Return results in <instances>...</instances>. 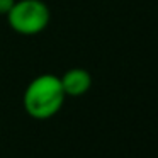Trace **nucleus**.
I'll list each match as a JSON object with an SVG mask.
<instances>
[{
  "mask_svg": "<svg viewBox=\"0 0 158 158\" xmlns=\"http://www.w3.org/2000/svg\"><path fill=\"white\" fill-rule=\"evenodd\" d=\"M65 92H63L60 77L53 73H43L29 82L22 95V106L24 110L31 117L44 121L60 112L65 102Z\"/></svg>",
  "mask_w": 158,
  "mask_h": 158,
  "instance_id": "1",
  "label": "nucleus"
},
{
  "mask_svg": "<svg viewBox=\"0 0 158 158\" xmlns=\"http://www.w3.org/2000/svg\"><path fill=\"white\" fill-rule=\"evenodd\" d=\"M48 5L43 0H15L7 14L9 26L21 36H36L43 32L49 24Z\"/></svg>",
  "mask_w": 158,
  "mask_h": 158,
  "instance_id": "2",
  "label": "nucleus"
},
{
  "mask_svg": "<svg viewBox=\"0 0 158 158\" xmlns=\"http://www.w3.org/2000/svg\"><path fill=\"white\" fill-rule=\"evenodd\" d=\"M63 92L70 97H80L87 94L92 87V77L83 68H72L65 72V75L60 77Z\"/></svg>",
  "mask_w": 158,
  "mask_h": 158,
  "instance_id": "3",
  "label": "nucleus"
},
{
  "mask_svg": "<svg viewBox=\"0 0 158 158\" xmlns=\"http://www.w3.org/2000/svg\"><path fill=\"white\" fill-rule=\"evenodd\" d=\"M14 4L15 0H0V15H7Z\"/></svg>",
  "mask_w": 158,
  "mask_h": 158,
  "instance_id": "4",
  "label": "nucleus"
}]
</instances>
